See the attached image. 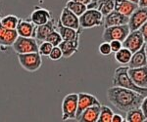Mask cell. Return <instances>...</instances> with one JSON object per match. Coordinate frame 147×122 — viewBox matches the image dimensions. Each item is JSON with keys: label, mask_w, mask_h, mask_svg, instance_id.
Masks as SVG:
<instances>
[{"label": "cell", "mask_w": 147, "mask_h": 122, "mask_svg": "<svg viewBox=\"0 0 147 122\" xmlns=\"http://www.w3.org/2000/svg\"><path fill=\"white\" fill-rule=\"evenodd\" d=\"M107 99L117 109L127 112L136 107H140L145 96L130 89L112 86L107 90Z\"/></svg>", "instance_id": "6da1fadb"}, {"label": "cell", "mask_w": 147, "mask_h": 122, "mask_svg": "<svg viewBox=\"0 0 147 122\" xmlns=\"http://www.w3.org/2000/svg\"><path fill=\"white\" fill-rule=\"evenodd\" d=\"M112 85L130 89V90L136 91L143 96L147 95V88H141L137 86L130 78V76L129 75V67L127 65H122L115 69L112 79Z\"/></svg>", "instance_id": "7a4b0ae2"}, {"label": "cell", "mask_w": 147, "mask_h": 122, "mask_svg": "<svg viewBox=\"0 0 147 122\" xmlns=\"http://www.w3.org/2000/svg\"><path fill=\"white\" fill-rule=\"evenodd\" d=\"M79 19L80 27L82 29L101 27L104 23V16L96 9H87L82 16H80Z\"/></svg>", "instance_id": "3957f363"}, {"label": "cell", "mask_w": 147, "mask_h": 122, "mask_svg": "<svg viewBox=\"0 0 147 122\" xmlns=\"http://www.w3.org/2000/svg\"><path fill=\"white\" fill-rule=\"evenodd\" d=\"M18 61L21 67L28 72L37 71L42 65L41 55L38 52L18 54Z\"/></svg>", "instance_id": "277c9868"}, {"label": "cell", "mask_w": 147, "mask_h": 122, "mask_svg": "<svg viewBox=\"0 0 147 122\" xmlns=\"http://www.w3.org/2000/svg\"><path fill=\"white\" fill-rule=\"evenodd\" d=\"M129 27L127 25H113V27H104V31L102 34L103 41L110 42L112 40L124 41L127 34L129 33Z\"/></svg>", "instance_id": "5b68a950"}, {"label": "cell", "mask_w": 147, "mask_h": 122, "mask_svg": "<svg viewBox=\"0 0 147 122\" xmlns=\"http://www.w3.org/2000/svg\"><path fill=\"white\" fill-rule=\"evenodd\" d=\"M13 50L17 54H27L38 52L37 40L34 37H23L18 36L13 43Z\"/></svg>", "instance_id": "8992f818"}, {"label": "cell", "mask_w": 147, "mask_h": 122, "mask_svg": "<svg viewBox=\"0 0 147 122\" xmlns=\"http://www.w3.org/2000/svg\"><path fill=\"white\" fill-rule=\"evenodd\" d=\"M78 109V94L71 93L65 96L62 102V120L76 119Z\"/></svg>", "instance_id": "52a82bcc"}, {"label": "cell", "mask_w": 147, "mask_h": 122, "mask_svg": "<svg viewBox=\"0 0 147 122\" xmlns=\"http://www.w3.org/2000/svg\"><path fill=\"white\" fill-rule=\"evenodd\" d=\"M144 44H145V41H144V38L139 29L129 31L125 39L123 41V47L129 49L131 53L139 50Z\"/></svg>", "instance_id": "ba28073f"}, {"label": "cell", "mask_w": 147, "mask_h": 122, "mask_svg": "<svg viewBox=\"0 0 147 122\" xmlns=\"http://www.w3.org/2000/svg\"><path fill=\"white\" fill-rule=\"evenodd\" d=\"M101 103L95 96L88 93H79L78 94V109L76 113V120L80 115L84 109L92 105H100Z\"/></svg>", "instance_id": "9c48e42d"}, {"label": "cell", "mask_w": 147, "mask_h": 122, "mask_svg": "<svg viewBox=\"0 0 147 122\" xmlns=\"http://www.w3.org/2000/svg\"><path fill=\"white\" fill-rule=\"evenodd\" d=\"M146 22H147V8L138 6V8L129 17L127 25H129L130 31H132V30L139 29L141 25Z\"/></svg>", "instance_id": "30bf717a"}, {"label": "cell", "mask_w": 147, "mask_h": 122, "mask_svg": "<svg viewBox=\"0 0 147 122\" xmlns=\"http://www.w3.org/2000/svg\"><path fill=\"white\" fill-rule=\"evenodd\" d=\"M52 14L49 10L45 8H39L36 7L34 11L32 12L28 20L30 21L34 25H42L48 23L49 21L52 20Z\"/></svg>", "instance_id": "8fae6325"}, {"label": "cell", "mask_w": 147, "mask_h": 122, "mask_svg": "<svg viewBox=\"0 0 147 122\" xmlns=\"http://www.w3.org/2000/svg\"><path fill=\"white\" fill-rule=\"evenodd\" d=\"M129 75L137 86L147 88V65L134 69L129 67Z\"/></svg>", "instance_id": "7c38bea8"}, {"label": "cell", "mask_w": 147, "mask_h": 122, "mask_svg": "<svg viewBox=\"0 0 147 122\" xmlns=\"http://www.w3.org/2000/svg\"><path fill=\"white\" fill-rule=\"evenodd\" d=\"M18 36L19 35L16 29H9L2 25L0 15V48L12 46Z\"/></svg>", "instance_id": "4fadbf2b"}, {"label": "cell", "mask_w": 147, "mask_h": 122, "mask_svg": "<svg viewBox=\"0 0 147 122\" xmlns=\"http://www.w3.org/2000/svg\"><path fill=\"white\" fill-rule=\"evenodd\" d=\"M59 21H60V23H62L64 27H71V29H79L80 27L79 17L76 14H74L72 11L69 10L67 7L63 8Z\"/></svg>", "instance_id": "5bb4252c"}, {"label": "cell", "mask_w": 147, "mask_h": 122, "mask_svg": "<svg viewBox=\"0 0 147 122\" xmlns=\"http://www.w3.org/2000/svg\"><path fill=\"white\" fill-rule=\"evenodd\" d=\"M129 23V17L123 15L120 12L113 10L111 13H109L107 16L104 17V27H113V25H127Z\"/></svg>", "instance_id": "9a60e30c"}, {"label": "cell", "mask_w": 147, "mask_h": 122, "mask_svg": "<svg viewBox=\"0 0 147 122\" xmlns=\"http://www.w3.org/2000/svg\"><path fill=\"white\" fill-rule=\"evenodd\" d=\"M114 0H91V2L86 7L87 9H96L105 17L114 10Z\"/></svg>", "instance_id": "2e32d148"}, {"label": "cell", "mask_w": 147, "mask_h": 122, "mask_svg": "<svg viewBox=\"0 0 147 122\" xmlns=\"http://www.w3.org/2000/svg\"><path fill=\"white\" fill-rule=\"evenodd\" d=\"M56 30L60 33L61 37H62L64 41H68V40H75L77 38H80L82 29L80 27L79 29H71V27H64L62 23H60V21L58 20L56 25Z\"/></svg>", "instance_id": "e0dca14e"}, {"label": "cell", "mask_w": 147, "mask_h": 122, "mask_svg": "<svg viewBox=\"0 0 147 122\" xmlns=\"http://www.w3.org/2000/svg\"><path fill=\"white\" fill-rule=\"evenodd\" d=\"M55 29H56L55 20L52 19V20L49 21L48 23H46L45 25H36V27H35L34 38L36 39L37 41H41V42L45 41L46 37Z\"/></svg>", "instance_id": "ac0fdd59"}, {"label": "cell", "mask_w": 147, "mask_h": 122, "mask_svg": "<svg viewBox=\"0 0 147 122\" xmlns=\"http://www.w3.org/2000/svg\"><path fill=\"white\" fill-rule=\"evenodd\" d=\"M35 27L34 23L30 22V20H23V19H19V23L17 25V30L19 36L23 37H34L35 34Z\"/></svg>", "instance_id": "d6986e66"}, {"label": "cell", "mask_w": 147, "mask_h": 122, "mask_svg": "<svg viewBox=\"0 0 147 122\" xmlns=\"http://www.w3.org/2000/svg\"><path fill=\"white\" fill-rule=\"evenodd\" d=\"M114 2H115L114 10L120 12L127 17H129L138 8V4L134 3L129 0H114Z\"/></svg>", "instance_id": "ffe728a7"}, {"label": "cell", "mask_w": 147, "mask_h": 122, "mask_svg": "<svg viewBox=\"0 0 147 122\" xmlns=\"http://www.w3.org/2000/svg\"><path fill=\"white\" fill-rule=\"evenodd\" d=\"M59 48L61 49L64 58H71L73 55L79 51L80 47V38H77L75 40H68V41H62L58 45Z\"/></svg>", "instance_id": "44dd1931"}, {"label": "cell", "mask_w": 147, "mask_h": 122, "mask_svg": "<svg viewBox=\"0 0 147 122\" xmlns=\"http://www.w3.org/2000/svg\"><path fill=\"white\" fill-rule=\"evenodd\" d=\"M100 105H92L87 107L80 113V115L78 117L77 120L80 122H97L100 113Z\"/></svg>", "instance_id": "7402d4cb"}, {"label": "cell", "mask_w": 147, "mask_h": 122, "mask_svg": "<svg viewBox=\"0 0 147 122\" xmlns=\"http://www.w3.org/2000/svg\"><path fill=\"white\" fill-rule=\"evenodd\" d=\"M145 65H147V58L145 53V44H144L139 50L132 53L131 59L127 64V67L129 69H134V67H143Z\"/></svg>", "instance_id": "603a6c76"}, {"label": "cell", "mask_w": 147, "mask_h": 122, "mask_svg": "<svg viewBox=\"0 0 147 122\" xmlns=\"http://www.w3.org/2000/svg\"><path fill=\"white\" fill-rule=\"evenodd\" d=\"M125 121L127 122H144L146 121V118L143 114V111L140 107H136L130 111H127V116L125 118Z\"/></svg>", "instance_id": "cb8c5ba5"}, {"label": "cell", "mask_w": 147, "mask_h": 122, "mask_svg": "<svg viewBox=\"0 0 147 122\" xmlns=\"http://www.w3.org/2000/svg\"><path fill=\"white\" fill-rule=\"evenodd\" d=\"M131 56H132V53L130 52L129 49L123 47L118 52L115 53V60L117 61V63H119L120 65H127L130 59H131Z\"/></svg>", "instance_id": "d4e9b609"}, {"label": "cell", "mask_w": 147, "mask_h": 122, "mask_svg": "<svg viewBox=\"0 0 147 122\" xmlns=\"http://www.w3.org/2000/svg\"><path fill=\"white\" fill-rule=\"evenodd\" d=\"M66 7H67L70 11H72L74 14H76L78 17L82 16V14L87 10L86 5H84V4H82V3H80V2L73 1V0L68 1L67 4H66Z\"/></svg>", "instance_id": "484cf974"}, {"label": "cell", "mask_w": 147, "mask_h": 122, "mask_svg": "<svg viewBox=\"0 0 147 122\" xmlns=\"http://www.w3.org/2000/svg\"><path fill=\"white\" fill-rule=\"evenodd\" d=\"M114 111L108 105H102L100 107V113L97 122H111L112 121Z\"/></svg>", "instance_id": "4316f807"}, {"label": "cell", "mask_w": 147, "mask_h": 122, "mask_svg": "<svg viewBox=\"0 0 147 122\" xmlns=\"http://www.w3.org/2000/svg\"><path fill=\"white\" fill-rule=\"evenodd\" d=\"M18 17L14 15H7L5 17L1 18V23L3 27H5L6 29H17V25L19 23Z\"/></svg>", "instance_id": "83f0119b"}, {"label": "cell", "mask_w": 147, "mask_h": 122, "mask_svg": "<svg viewBox=\"0 0 147 122\" xmlns=\"http://www.w3.org/2000/svg\"><path fill=\"white\" fill-rule=\"evenodd\" d=\"M45 41L49 42L50 44H52V46H58L59 44L63 41V39H62V37H61L60 33H59V32L55 29L46 37Z\"/></svg>", "instance_id": "f1b7e54d"}, {"label": "cell", "mask_w": 147, "mask_h": 122, "mask_svg": "<svg viewBox=\"0 0 147 122\" xmlns=\"http://www.w3.org/2000/svg\"><path fill=\"white\" fill-rule=\"evenodd\" d=\"M52 48H53L52 44H50L49 42H47V41H42L41 44L38 46V53L41 56L48 57V55H49V53L51 52Z\"/></svg>", "instance_id": "f546056e"}, {"label": "cell", "mask_w": 147, "mask_h": 122, "mask_svg": "<svg viewBox=\"0 0 147 122\" xmlns=\"http://www.w3.org/2000/svg\"><path fill=\"white\" fill-rule=\"evenodd\" d=\"M48 57L52 61H58V60H60V59L63 57L62 51H61V49L59 48L58 46H53V48H52L51 52L49 53Z\"/></svg>", "instance_id": "4dcf8cb0"}, {"label": "cell", "mask_w": 147, "mask_h": 122, "mask_svg": "<svg viewBox=\"0 0 147 122\" xmlns=\"http://www.w3.org/2000/svg\"><path fill=\"white\" fill-rule=\"evenodd\" d=\"M98 51L102 56H109L111 53H112V50H111V47H110V43H109V42H106V41L102 42L98 47Z\"/></svg>", "instance_id": "1f68e13d"}, {"label": "cell", "mask_w": 147, "mask_h": 122, "mask_svg": "<svg viewBox=\"0 0 147 122\" xmlns=\"http://www.w3.org/2000/svg\"><path fill=\"white\" fill-rule=\"evenodd\" d=\"M110 43V47H111V50H112L113 53H116L120 50L121 48H123V42L119 41V40H112L109 42Z\"/></svg>", "instance_id": "d6a6232c"}, {"label": "cell", "mask_w": 147, "mask_h": 122, "mask_svg": "<svg viewBox=\"0 0 147 122\" xmlns=\"http://www.w3.org/2000/svg\"><path fill=\"white\" fill-rule=\"evenodd\" d=\"M140 109H141V111H143V114L147 120V95L143 98V100H142V103L140 105Z\"/></svg>", "instance_id": "836d02e7"}, {"label": "cell", "mask_w": 147, "mask_h": 122, "mask_svg": "<svg viewBox=\"0 0 147 122\" xmlns=\"http://www.w3.org/2000/svg\"><path fill=\"white\" fill-rule=\"evenodd\" d=\"M139 30H140L142 36H143L145 43H147V22H146V23H144L143 25H141L140 29H139Z\"/></svg>", "instance_id": "e575fe53"}, {"label": "cell", "mask_w": 147, "mask_h": 122, "mask_svg": "<svg viewBox=\"0 0 147 122\" xmlns=\"http://www.w3.org/2000/svg\"><path fill=\"white\" fill-rule=\"evenodd\" d=\"M125 118L119 113H114L112 117V121L111 122H124Z\"/></svg>", "instance_id": "d590c367"}, {"label": "cell", "mask_w": 147, "mask_h": 122, "mask_svg": "<svg viewBox=\"0 0 147 122\" xmlns=\"http://www.w3.org/2000/svg\"><path fill=\"white\" fill-rule=\"evenodd\" d=\"M138 6L139 7H144V8H147V0H139Z\"/></svg>", "instance_id": "8d00e7d4"}, {"label": "cell", "mask_w": 147, "mask_h": 122, "mask_svg": "<svg viewBox=\"0 0 147 122\" xmlns=\"http://www.w3.org/2000/svg\"><path fill=\"white\" fill-rule=\"evenodd\" d=\"M73 1H76V2H80V3H82L84 5H88L89 3L91 2V0H73Z\"/></svg>", "instance_id": "74e56055"}, {"label": "cell", "mask_w": 147, "mask_h": 122, "mask_svg": "<svg viewBox=\"0 0 147 122\" xmlns=\"http://www.w3.org/2000/svg\"><path fill=\"white\" fill-rule=\"evenodd\" d=\"M129 1H131V2H134V3H136V4H138V2H139V0H129Z\"/></svg>", "instance_id": "f35d334b"}, {"label": "cell", "mask_w": 147, "mask_h": 122, "mask_svg": "<svg viewBox=\"0 0 147 122\" xmlns=\"http://www.w3.org/2000/svg\"><path fill=\"white\" fill-rule=\"evenodd\" d=\"M145 53H146V58H147V43H145Z\"/></svg>", "instance_id": "ab89813d"}]
</instances>
